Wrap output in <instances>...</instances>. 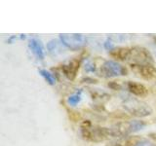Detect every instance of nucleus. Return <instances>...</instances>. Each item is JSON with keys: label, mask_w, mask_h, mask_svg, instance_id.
<instances>
[{"label": "nucleus", "mask_w": 156, "mask_h": 146, "mask_svg": "<svg viewBox=\"0 0 156 146\" xmlns=\"http://www.w3.org/2000/svg\"><path fill=\"white\" fill-rule=\"evenodd\" d=\"M78 68H79V61L77 60H73L68 63V64L62 66V71L68 79L73 80L76 76Z\"/></svg>", "instance_id": "10"}, {"label": "nucleus", "mask_w": 156, "mask_h": 146, "mask_svg": "<svg viewBox=\"0 0 156 146\" xmlns=\"http://www.w3.org/2000/svg\"><path fill=\"white\" fill-rule=\"evenodd\" d=\"M131 68L136 74L144 78L146 80H151L156 78V68L151 64H135L131 63Z\"/></svg>", "instance_id": "7"}, {"label": "nucleus", "mask_w": 156, "mask_h": 146, "mask_svg": "<svg viewBox=\"0 0 156 146\" xmlns=\"http://www.w3.org/2000/svg\"><path fill=\"white\" fill-rule=\"evenodd\" d=\"M141 141L143 139L140 136H125L112 142L109 146H139Z\"/></svg>", "instance_id": "8"}, {"label": "nucleus", "mask_w": 156, "mask_h": 146, "mask_svg": "<svg viewBox=\"0 0 156 146\" xmlns=\"http://www.w3.org/2000/svg\"><path fill=\"white\" fill-rule=\"evenodd\" d=\"M123 107L129 112L131 115L135 117H146L152 113L151 107L145 103L136 99H128L123 102Z\"/></svg>", "instance_id": "3"}, {"label": "nucleus", "mask_w": 156, "mask_h": 146, "mask_svg": "<svg viewBox=\"0 0 156 146\" xmlns=\"http://www.w3.org/2000/svg\"><path fill=\"white\" fill-rule=\"evenodd\" d=\"M109 54L112 57L116 58L119 61H127L129 60L130 54H131V48H114L111 51H109Z\"/></svg>", "instance_id": "11"}, {"label": "nucleus", "mask_w": 156, "mask_h": 146, "mask_svg": "<svg viewBox=\"0 0 156 146\" xmlns=\"http://www.w3.org/2000/svg\"><path fill=\"white\" fill-rule=\"evenodd\" d=\"M127 89L128 91L136 96H144L147 95V89L143 84L136 82H128L127 83Z\"/></svg>", "instance_id": "9"}, {"label": "nucleus", "mask_w": 156, "mask_h": 146, "mask_svg": "<svg viewBox=\"0 0 156 146\" xmlns=\"http://www.w3.org/2000/svg\"><path fill=\"white\" fill-rule=\"evenodd\" d=\"M80 99H81V96H80V94L78 95V94H76V95H74V96H69V99H67V101H68V103H69L70 105H76L78 102L80 101Z\"/></svg>", "instance_id": "15"}, {"label": "nucleus", "mask_w": 156, "mask_h": 146, "mask_svg": "<svg viewBox=\"0 0 156 146\" xmlns=\"http://www.w3.org/2000/svg\"><path fill=\"white\" fill-rule=\"evenodd\" d=\"M155 144L151 143V142H148V141H145V140H143L140 142V144L139 146H154Z\"/></svg>", "instance_id": "17"}, {"label": "nucleus", "mask_w": 156, "mask_h": 146, "mask_svg": "<svg viewBox=\"0 0 156 146\" xmlns=\"http://www.w3.org/2000/svg\"><path fill=\"white\" fill-rule=\"evenodd\" d=\"M149 137H151L152 139H155V140H156V134H155V133H151V134H149Z\"/></svg>", "instance_id": "18"}, {"label": "nucleus", "mask_w": 156, "mask_h": 146, "mask_svg": "<svg viewBox=\"0 0 156 146\" xmlns=\"http://www.w3.org/2000/svg\"><path fill=\"white\" fill-rule=\"evenodd\" d=\"M85 69L87 71H94L95 70V64H93L92 62H88L86 63V66H85Z\"/></svg>", "instance_id": "16"}, {"label": "nucleus", "mask_w": 156, "mask_h": 146, "mask_svg": "<svg viewBox=\"0 0 156 146\" xmlns=\"http://www.w3.org/2000/svg\"><path fill=\"white\" fill-rule=\"evenodd\" d=\"M129 60L135 64H151L153 63V57L150 52L144 47H133L131 48V54Z\"/></svg>", "instance_id": "4"}, {"label": "nucleus", "mask_w": 156, "mask_h": 146, "mask_svg": "<svg viewBox=\"0 0 156 146\" xmlns=\"http://www.w3.org/2000/svg\"><path fill=\"white\" fill-rule=\"evenodd\" d=\"M62 43L70 49L72 51L79 50L80 48L84 46L86 42V38L83 34H77V33H72V34H61L60 35Z\"/></svg>", "instance_id": "6"}, {"label": "nucleus", "mask_w": 156, "mask_h": 146, "mask_svg": "<svg viewBox=\"0 0 156 146\" xmlns=\"http://www.w3.org/2000/svg\"><path fill=\"white\" fill-rule=\"evenodd\" d=\"M29 48L30 50L32 51V53L35 55L38 58H44V50H43V47H42V44L41 42L38 40L36 38H32L29 40Z\"/></svg>", "instance_id": "12"}, {"label": "nucleus", "mask_w": 156, "mask_h": 146, "mask_svg": "<svg viewBox=\"0 0 156 146\" xmlns=\"http://www.w3.org/2000/svg\"><path fill=\"white\" fill-rule=\"evenodd\" d=\"M154 146H156V144H155V145H154Z\"/></svg>", "instance_id": "19"}, {"label": "nucleus", "mask_w": 156, "mask_h": 146, "mask_svg": "<svg viewBox=\"0 0 156 146\" xmlns=\"http://www.w3.org/2000/svg\"><path fill=\"white\" fill-rule=\"evenodd\" d=\"M101 75L105 78L117 77V76H124L127 75V69L119 64L118 62L106 61L102 63V65L100 68Z\"/></svg>", "instance_id": "5"}, {"label": "nucleus", "mask_w": 156, "mask_h": 146, "mask_svg": "<svg viewBox=\"0 0 156 146\" xmlns=\"http://www.w3.org/2000/svg\"><path fill=\"white\" fill-rule=\"evenodd\" d=\"M39 73H40V74L44 77V79H45L50 85H54L56 83L55 76H54L52 73H50L49 71H47L45 69H41L40 71H39Z\"/></svg>", "instance_id": "13"}, {"label": "nucleus", "mask_w": 156, "mask_h": 146, "mask_svg": "<svg viewBox=\"0 0 156 146\" xmlns=\"http://www.w3.org/2000/svg\"><path fill=\"white\" fill-rule=\"evenodd\" d=\"M145 122L140 120L130 121V122H121L110 127L111 137H125L129 134L143 130L145 127Z\"/></svg>", "instance_id": "1"}, {"label": "nucleus", "mask_w": 156, "mask_h": 146, "mask_svg": "<svg viewBox=\"0 0 156 146\" xmlns=\"http://www.w3.org/2000/svg\"><path fill=\"white\" fill-rule=\"evenodd\" d=\"M47 48L49 50V53L50 54H57L58 50H60V42H58V40H51L50 42L48 43L47 45Z\"/></svg>", "instance_id": "14"}, {"label": "nucleus", "mask_w": 156, "mask_h": 146, "mask_svg": "<svg viewBox=\"0 0 156 146\" xmlns=\"http://www.w3.org/2000/svg\"><path fill=\"white\" fill-rule=\"evenodd\" d=\"M83 138L92 142H101L111 137L110 129L102 127H93L90 123H85L81 128Z\"/></svg>", "instance_id": "2"}]
</instances>
